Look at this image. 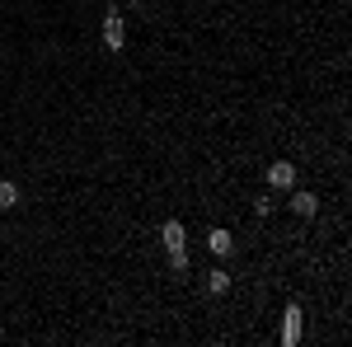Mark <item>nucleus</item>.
Instances as JSON below:
<instances>
[{"instance_id": "423d86ee", "label": "nucleus", "mask_w": 352, "mask_h": 347, "mask_svg": "<svg viewBox=\"0 0 352 347\" xmlns=\"http://www.w3.org/2000/svg\"><path fill=\"white\" fill-rule=\"evenodd\" d=\"M292 212L296 216H315L320 212V197H315V192H292Z\"/></svg>"}, {"instance_id": "f03ea898", "label": "nucleus", "mask_w": 352, "mask_h": 347, "mask_svg": "<svg viewBox=\"0 0 352 347\" xmlns=\"http://www.w3.org/2000/svg\"><path fill=\"white\" fill-rule=\"evenodd\" d=\"M122 43H127V19H122V10L113 5L109 14H104V47H109V52H122Z\"/></svg>"}, {"instance_id": "20e7f679", "label": "nucleus", "mask_w": 352, "mask_h": 347, "mask_svg": "<svg viewBox=\"0 0 352 347\" xmlns=\"http://www.w3.org/2000/svg\"><path fill=\"white\" fill-rule=\"evenodd\" d=\"M277 338L287 347H296L300 343V310L296 305H287V315H282V328H277Z\"/></svg>"}, {"instance_id": "39448f33", "label": "nucleus", "mask_w": 352, "mask_h": 347, "mask_svg": "<svg viewBox=\"0 0 352 347\" xmlns=\"http://www.w3.org/2000/svg\"><path fill=\"white\" fill-rule=\"evenodd\" d=\"M207 249H212L217 258H230V254H235V235L217 225V230H207Z\"/></svg>"}, {"instance_id": "7ed1b4c3", "label": "nucleus", "mask_w": 352, "mask_h": 347, "mask_svg": "<svg viewBox=\"0 0 352 347\" xmlns=\"http://www.w3.org/2000/svg\"><path fill=\"white\" fill-rule=\"evenodd\" d=\"M268 183L277 188V192H292V188H296V164H287V160L268 164Z\"/></svg>"}, {"instance_id": "0eeeda50", "label": "nucleus", "mask_w": 352, "mask_h": 347, "mask_svg": "<svg viewBox=\"0 0 352 347\" xmlns=\"http://www.w3.org/2000/svg\"><path fill=\"white\" fill-rule=\"evenodd\" d=\"M230 291V272H226V267H212V272H207V295H226Z\"/></svg>"}, {"instance_id": "6e6552de", "label": "nucleus", "mask_w": 352, "mask_h": 347, "mask_svg": "<svg viewBox=\"0 0 352 347\" xmlns=\"http://www.w3.org/2000/svg\"><path fill=\"white\" fill-rule=\"evenodd\" d=\"M19 197H24V192H19V183L0 179V212H14V207H19Z\"/></svg>"}, {"instance_id": "f257e3e1", "label": "nucleus", "mask_w": 352, "mask_h": 347, "mask_svg": "<svg viewBox=\"0 0 352 347\" xmlns=\"http://www.w3.org/2000/svg\"><path fill=\"white\" fill-rule=\"evenodd\" d=\"M160 240H164V254H169L174 272H188V240H184V225H179V221H164Z\"/></svg>"}]
</instances>
